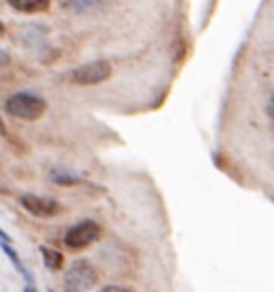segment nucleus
I'll return each mask as SVG.
<instances>
[{"label":"nucleus","mask_w":274,"mask_h":292,"mask_svg":"<svg viewBox=\"0 0 274 292\" xmlns=\"http://www.w3.org/2000/svg\"><path fill=\"white\" fill-rule=\"evenodd\" d=\"M64 292H90L99 284V271L90 260H75L64 273Z\"/></svg>","instance_id":"nucleus-2"},{"label":"nucleus","mask_w":274,"mask_h":292,"mask_svg":"<svg viewBox=\"0 0 274 292\" xmlns=\"http://www.w3.org/2000/svg\"><path fill=\"white\" fill-rule=\"evenodd\" d=\"M49 180L56 185H60V187H73V185L82 183V176H77V174H73V172H67V170H51Z\"/></svg>","instance_id":"nucleus-9"},{"label":"nucleus","mask_w":274,"mask_h":292,"mask_svg":"<svg viewBox=\"0 0 274 292\" xmlns=\"http://www.w3.org/2000/svg\"><path fill=\"white\" fill-rule=\"evenodd\" d=\"M39 251H41V256H43V264L47 267L49 271H60L64 267V256L60 254L58 249L54 247H45V245H41L39 247Z\"/></svg>","instance_id":"nucleus-8"},{"label":"nucleus","mask_w":274,"mask_h":292,"mask_svg":"<svg viewBox=\"0 0 274 292\" xmlns=\"http://www.w3.org/2000/svg\"><path fill=\"white\" fill-rule=\"evenodd\" d=\"M24 292H37V288H35V286H32V284H28V286H26V288H24Z\"/></svg>","instance_id":"nucleus-16"},{"label":"nucleus","mask_w":274,"mask_h":292,"mask_svg":"<svg viewBox=\"0 0 274 292\" xmlns=\"http://www.w3.org/2000/svg\"><path fill=\"white\" fill-rule=\"evenodd\" d=\"M99 292H133V290L127 286H118V284H109V286H103Z\"/></svg>","instance_id":"nucleus-11"},{"label":"nucleus","mask_w":274,"mask_h":292,"mask_svg":"<svg viewBox=\"0 0 274 292\" xmlns=\"http://www.w3.org/2000/svg\"><path fill=\"white\" fill-rule=\"evenodd\" d=\"M0 249L4 251V256L11 260V264H13V267H15L17 271H22V273H24L26 269H24V264H22V258H19V254H17L15 249H13V245H11V243H4V241H0Z\"/></svg>","instance_id":"nucleus-10"},{"label":"nucleus","mask_w":274,"mask_h":292,"mask_svg":"<svg viewBox=\"0 0 274 292\" xmlns=\"http://www.w3.org/2000/svg\"><path fill=\"white\" fill-rule=\"evenodd\" d=\"M4 110L19 120H39L47 110V101L35 93H15L4 101Z\"/></svg>","instance_id":"nucleus-1"},{"label":"nucleus","mask_w":274,"mask_h":292,"mask_svg":"<svg viewBox=\"0 0 274 292\" xmlns=\"http://www.w3.org/2000/svg\"><path fill=\"white\" fill-rule=\"evenodd\" d=\"M114 4V0H64V6L77 15H88V13L107 11Z\"/></svg>","instance_id":"nucleus-6"},{"label":"nucleus","mask_w":274,"mask_h":292,"mask_svg":"<svg viewBox=\"0 0 274 292\" xmlns=\"http://www.w3.org/2000/svg\"><path fill=\"white\" fill-rule=\"evenodd\" d=\"M19 204H22L30 215L41 217V219L56 217L58 213L62 211L60 202H56L54 198H43V196H37V193H22V196H19Z\"/></svg>","instance_id":"nucleus-5"},{"label":"nucleus","mask_w":274,"mask_h":292,"mask_svg":"<svg viewBox=\"0 0 274 292\" xmlns=\"http://www.w3.org/2000/svg\"><path fill=\"white\" fill-rule=\"evenodd\" d=\"M268 116H270L272 122H274V95L270 97V101H268Z\"/></svg>","instance_id":"nucleus-12"},{"label":"nucleus","mask_w":274,"mask_h":292,"mask_svg":"<svg viewBox=\"0 0 274 292\" xmlns=\"http://www.w3.org/2000/svg\"><path fill=\"white\" fill-rule=\"evenodd\" d=\"M114 73L112 62L109 60H92V62H84L80 67H75L71 71V82L77 86H96V84L109 80Z\"/></svg>","instance_id":"nucleus-3"},{"label":"nucleus","mask_w":274,"mask_h":292,"mask_svg":"<svg viewBox=\"0 0 274 292\" xmlns=\"http://www.w3.org/2000/svg\"><path fill=\"white\" fill-rule=\"evenodd\" d=\"M0 135H6V125H4V120H2V116H0Z\"/></svg>","instance_id":"nucleus-14"},{"label":"nucleus","mask_w":274,"mask_h":292,"mask_svg":"<svg viewBox=\"0 0 274 292\" xmlns=\"http://www.w3.org/2000/svg\"><path fill=\"white\" fill-rule=\"evenodd\" d=\"M101 234H103L101 226L92 222V219H86V222H80L67 230V234H64V245H67L69 249H86L92 243L99 241Z\"/></svg>","instance_id":"nucleus-4"},{"label":"nucleus","mask_w":274,"mask_h":292,"mask_svg":"<svg viewBox=\"0 0 274 292\" xmlns=\"http://www.w3.org/2000/svg\"><path fill=\"white\" fill-rule=\"evenodd\" d=\"M11 9H15L17 13H43L49 9L51 0H6Z\"/></svg>","instance_id":"nucleus-7"},{"label":"nucleus","mask_w":274,"mask_h":292,"mask_svg":"<svg viewBox=\"0 0 274 292\" xmlns=\"http://www.w3.org/2000/svg\"><path fill=\"white\" fill-rule=\"evenodd\" d=\"M47 292H54V290H51V288H49V290H47Z\"/></svg>","instance_id":"nucleus-18"},{"label":"nucleus","mask_w":274,"mask_h":292,"mask_svg":"<svg viewBox=\"0 0 274 292\" xmlns=\"http://www.w3.org/2000/svg\"><path fill=\"white\" fill-rule=\"evenodd\" d=\"M0 241H4V243H11V236L6 234V232H4L2 228H0Z\"/></svg>","instance_id":"nucleus-13"},{"label":"nucleus","mask_w":274,"mask_h":292,"mask_svg":"<svg viewBox=\"0 0 274 292\" xmlns=\"http://www.w3.org/2000/svg\"><path fill=\"white\" fill-rule=\"evenodd\" d=\"M4 32H6V28H4V24L0 22V37H4Z\"/></svg>","instance_id":"nucleus-17"},{"label":"nucleus","mask_w":274,"mask_h":292,"mask_svg":"<svg viewBox=\"0 0 274 292\" xmlns=\"http://www.w3.org/2000/svg\"><path fill=\"white\" fill-rule=\"evenodd\" d=\"M0 64H9V56L4 52H0Z\"/></svg>","instance_id":"nucleus-15"}]
</instances>
